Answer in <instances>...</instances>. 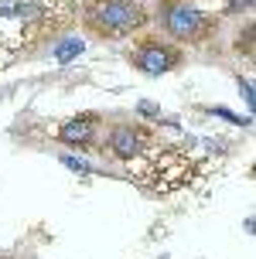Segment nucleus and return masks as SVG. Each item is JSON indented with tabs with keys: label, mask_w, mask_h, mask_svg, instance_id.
I'll use <instances>...</instances> for the list:
<instances>
[{
	"label": "nucleus",
	"mask_w": 256,
	"mask_h": 259,
	"mask_svg": "<svg viewBox=\"0 0 256 259\" xmlns=\"http://www.w3.org/2000/svg\"><path fill=\"white\" fill-rule=\"evenodd\" d=\"M68 21V0H0V48L34 52Z\"/></svg>",
	"instance_id": "nucleus-1"
},
{
	"label": "nucleus",
	"mask_w": 256,
	"mask_h": 259,
	"mask_svg": "<svg viewBox=\"0 0 256 259\" xmlns=\"http://www.w3.org/2000/svg\"><path fill=\"white\" fill-rule=\"evenodd\" d=\"M147 7L140 0H89L82 11V24L96 38H130L147 24Z\"/></svg>",
	"instance_id": "nucleus-2"
},
{
	"label": "nucleus",
	"mask_w": 256,
	"mask_h": 259,
	"mask_svg": "<svg viewBox=\"0 0 256 259\" xmlns=\"http://www.w3.org/2000/svg\"><path fill=\"white\" fill-rule=\"evenodd\" d=\"M161 27H164V34L174 41V45H205V41L215 34L218 17L205 14L202 7H195V4L174 0V4H164Z\"/></svg>",
	"instance_id": "nucleus-3"
},
{
	"label": "nucleus",
	"mask_w": 256,
	"mask_h": 259,
	"mask_svg": "<svg viewBox=\"0 0 256 259\" xmlns=\"http://www.w3.org/2000/svg\"><path fill=\"white\" fill-rule=\"evenodd\" d=\"M130 65L137 68V72H143V75H167V72H174V68H181V62H185V52H181L174 41H161V38H140L133 48H130Z\"/></svg>",
	"instance_id": "nucleus-4"
},
{
	"label": "nucleus",
	"mask_w": 256,
	"mask_h": 259,
	"mask_svg": "<svg viewBox=\"0 0 256 259\" xmlns=\"http://www.w3.org/2000/svg\"><path fill=\"white\" fill-rule=\"evenodd\" d=\"M154 143L157 140H154L140 123H113V126L106 130V147L102 150L113 157V160H120V164H133V160H140L151 150Z\"/></svg>",
	"instance_id": "nucleus-5"
},
{
	"label": "nucleus",
	"mask_w": 256,
	"mask_h": 259,
	"mask_svg": "<svg viewBox=\"0 0 256 259\" xmlns=\"http://www.w3.org/2000/svg\"><path fill=\"white\" fill-rule=\"evenodd\" d=\"M58 140L72 150H92L99 140V113H79L58 126Z\"/></svg>",
	"instance_id": "nucleus-6"
},
{
	"label": "nucleus",
	"mask_w": 256,
	"mask_h": 259,
	"mask_svg": "<svg viewBox=\"0 0 256 259\" xmlns=\"http://www.w3.org/2000/svg\"><path fill=\"white\" fill-rule=\"evenodd\" d=\"M51 55H55V62H58V65H68L76 55H82V41L72 38V34H65V38L51 41Z\"/></svg>",
	"instance_id": "nucleus-7"
},
{
	"label": "nucleus",
	"mask_w": 256,
	"mask_h": 259,
	"mask_svg": "<svg viewBox=\"0 0 256 259\" xmlns=\"http://www.w3.org/2000/svg\"><path fill=\"white\" fill-rule=\"evenodd\" d=\"M208 113H212V116L229 119V123H236V126H249V116H236V113H232V109H226V106H212Z\"/></svg>",
	"instance_id": "nucleus-8"
},
{
	"label": "nucleus",
	"mask_w": 256,
	"mask_h": 259,
	"mask_svg": "<svg viewBox=\"0 0 256 259\" xmlns=\"http://www.w3.org/2000/svg\"><path fill=\"white\" fill-rule=\"evenodd\" d=\"M62 164H65V167H72V170H76V174H92V167H89V160H82V157L62 154Z\"/></svg>",
	"instance_id": "nucleus-9"
},
{
	"label": "nucleus",
	"mask_w": 256,
	"mask_h": 259,
	"mask_svg": "<svg viewBox=\"0 0 256 259\" xmlns=\"http://www.w3.org/2000/svg\"><path fill=\"white\" fill-rule=\"evenodd\" d=\"M236 82H239V92H243L246 106H249V109H253V103H256V99H253V82H249V78H243V75L236 78Z\"/></svg>",
	"instance_id": "nucleus-10"
},
{
	"label": "nucleus",
	"mask_w": 256,
	"mask_h": 259,
	"mask_svg": "<svg viewBox=\"0 0 256 259\" xmlns=\"http://www.w3.org/2000/svg\"><path fill=\"white\" fill-rule=\"evenodd\" d=\"M226 4H229V11L243 14V11H253V4H256V0H226Z\"/></svg>",
	"instance_id": "nucleus-11"
},
{
	"label": "nucleus",
	"mask_w": 256,
	"mask_h": 259,
	"mask_svg": "<svg viewBox=\"0 0 256 259\" xmlns=\"http://www.w3.org/2000/svg\"><path fill=\"white\" fill-rule=\"evenodd\" d=\"M0 259H7V256H4V252H0Z\"/></svg>",
	"instance_id": "nucleus-12"
}]
</instances>
